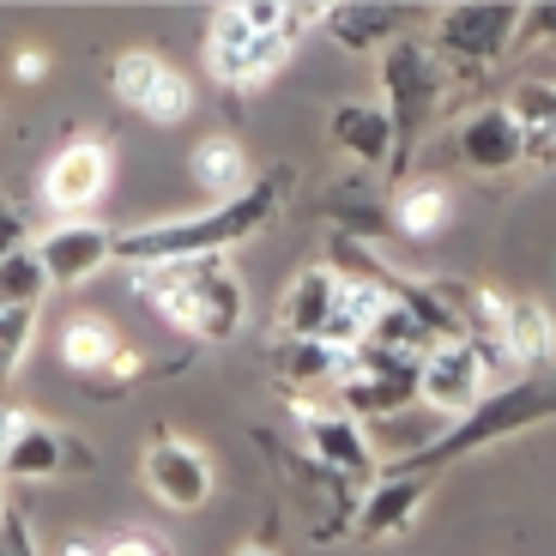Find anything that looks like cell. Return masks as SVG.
<instances>
[{
  "label": "cell",
  "instance_id": "cell-15",
  "mask_svg": "<svg viewBox=\"0 0 556 556\" xmlns=\"http://www.w3.org/2000/svg\"><path fill=\"white\" fill-rule=\"evenodd\" d=\"M61 363H67L79 381L139 376V351H127L122 333H115V320H103V315H73L67 327H61Z\"/></svg>",
  "mask_w": 556,
  "mask_h": 556
},
{
  "label": "cell",
  "instance_id": "cell-19",
  "mask_svg": "<svg viewBox=\"0 0 556 556\" xmlns=\"http://www.w3.org/2000/svg\"><path fill=\"white\" fill-rule=\"evenodd\" d=\"M327 127H333V146L339 152H351L363 169H381V164H400V139H393V122L381 103H339L333 115H327Z\"/></svg>",
  "mask_w": 556,
  "mask_h": 556
},
{
  "label": "cell",
  "instance_id": "cell-10",
  "mask_svg": "<svg viewBox=\"0 0 556 556\" xmlns=\"http://www.w3.org/2000/svg\"><path fill=\"white\" fill-rule=\"evenodd\" d=\"M30 249L49 273V291H79L103 266H115V230L98 218H73V224H49Z\"/></svg>",
  "mask_w": 556,
  "mask_h": 556
},
{
  "label": "cell",
  "instance_id": "cell-2",
  "mask_svg": "<svg viewBox=\"0 0 556 556\" xmlns=\"http://www.w3.org/2000/svg\"><path fill=\"white\" fill-rule=\"evenodd\" d=\"M134 291L169 320L181 333L194 339H224L242 333V320H249V291H242V278L230 273V261H176V266H139L134 273Z\"/></svg>",
  "mask_w": 556,
  "mask_h": 556
},
{
  "label": "cell",
  "instance_id": "cell-6",
  "mask_svg": "<svg viewBox=\"0 0 556 556\" xmlns=\"http://www.w3.org/2000/svg\"><path fill=\"white\" fill-rule=\"evenodd\" d=\"M520 13L515 0H447L430 7V42L442 61H466V67H496L520 42Z\"/></svg>",
  "mask_w": 556,
  "mask_h": 556
},
{
  "label": "cell",
  "instance_id": "cell-3",
  "mask_svg": "<svg viewBox=\"0 0 556 556\" xmlns=\"http://www.w3.org/2000/svg\"><path fill=\"white\" fill-rule=\"evenodd\" d=\"M551 417H556V369H551V376L502 381V388H490V393H484V405H478L472 417L447 424L442 442H435L430 454L417 459V466H405V472L435 478L442 466H454V459L478 454V447H490V442H508V435L532 430V424H551Z\"/></svg>",
  "mask_w": 556,
  "mask_h": 556
},
{
  "label": "cell",
  "instance_id": "cell-24",
  "mask_svg": "<svg viewBox=\"0 0 556 556\" xmlns=\"http://www.w3.org/2000/svg\"><path fill=\"white\" fill-rule=\"evenodd\" d=\"M37 345V308H0V381H13Z\"/></svg>",
  "mask_w": 556,
  "mask_h": 556
},
{
  "label": "cell",
  "instance_id": "cell-27",
  "mask_svg": "<svg viewBox=\"0 0 556 556\" xmlns=\"http://www.w3.org/2000/svg\"><path fill=\"white\" fill-rule=\"evenodd\" d=\"M98 556H176V551H169L157 532H115V539L103 544Z\"/></svg>",
  "mask_w": 556,
  "mask_h": 556
},
{
  "label": "cell",
  "instance_id": "cell-4",
  "mask_svg": "<svg viewBox=\"0 0 556 556\" xmlns=\"http://www.w3.org/2000/svg\"><path fill=\"white\" fill-rule=\"evenodd\" d=\"M447 79H454V73H447L442 55H435L430 37H405V42H393L388 55H376L381 110H388L393 139H400V164L430 139L435 115H442V103H447Z\"/></svg>",
  "mask_w": 556,
  "mask_h": 556
},
{
  "label": "cell",
  "instance_id": "cell-1",
  "mask_svg": "<svg viewBox=\"0 0 556 556\" xmlns=\"http://www.w3.org/2000/svg\"><path fill=\"white\" fill-rule=\"evenodd\" d=\"M273 212H278V181L254 176L249 194L224 200V206L122 230V237H115V261H122L127 273H139V266H176V261H218V254H230L237 242L261 237L266 224H273Z\"/></svg>",
  "mask_w": 556,
  "mask_h": 556
},
{
  "label": "cell",
  "instance_id": "cell-28",
  "mask_svg": "<svg viewBox=\"0 0 556 556\" xmlns=\"http://www.w3.org/2000/svg\"><path fill=\"white\" fill-rule=\"evenodd\" d=\"M0 556H37V544H30L18 508H7V515H0Z\"/></svg>",
  "mask_w": 556,
  "mask_h": 556
},
{
  "label": "cell",
  "instance_id": "cell-26",
  "mask_svg": "<svg viewBox=\"0 0 556 556\" xmlns=\"http://www.w3.org/2000/svg\"><path fill=\"white\" fill-rule=\"evenodd\" d=\"M30 218L25 212L13 206V200H0V261H7V254H18V249H30Z\"/></svg>",
  "mask_w": 556,
  "mask_h": 556
},
{
  "label": "cell",
  "instance_id": "cell-13",
  "mask_svg": "<svg viewBox=\"0 0 556 556\" xmlns=\"http://www.w3.org/2000/svg\"><path fill=\"white\" fill-rule=\"evenodd\" d=\"M327 37L357 55H388L393 42L417 37V25H430V7H388V0H345L320 13Z\"/></svg>",
  "mask_w": 556,
  "mask_h": 556
},
{
  "label": "cell",
  "instance_id": "cell-12",
  "mask_svg": "<svg viewBox=\"0 0 556 556\" xmlns=\"http://www.w3.org/2000/svg\"><path fill=\"white\" fill-rule=\"evenodd\" d=\"M454 157L478 176H508L527 164V127L508 103H478L454 127Z\"/></svg>",
  "mask_w": 556,
  "mask_h": 556
},
{
  "label": "cell",
  "instance_id": "cell-16",
  "mask_svg": "<svg viewBox=\"0 0 556 556\" xmlns=\"http://www.w3.org/2000/svg\"><path fill=\"white\" fill-rule=\"evenodd\" d=\"M496 345H502V357H508V369L551 376V363H556V320H551V308L532 303V296H508L502 327H496Z\"/></svg>",
  "mask_w": 556,
  "mask_h": 556
},
{
  "label": "cell",
  "instance_id": "cell-18",
  "mask_svg": "<svg viewBox=\"0 0 556 556\" xmlns=\"http://www.w3.org/2000/svg\"><path fill=\"white\" fill-rule=\"evenodd\" d=\"M339 303V273L333 266H303L278 296V333L285 339H327Z\"/></svg>",
  "mask_w": 556,
  "mask_h": 556
},
{
  "label": "cell",
  "instance_id": "cell-23",
  "mask_svg": "<svg viewBox=\"0 0 556 556\" xmlns=\"http://www.w3.org/2000/svg\"><path fill=\"white\" fill-rule=\"evenodd\" d=\"M49 296V273H42L37 249H18L0 261V308H42Z\"/></svg>",
  "mask_w": 556,
  "mask_h": 556
},
{
  "label": "cell",
  "instance_id": "cell-7",
  "mask_svg": "<svg viewBox=\"0 0 556 556\" xmlns=\"http://www.w3.org/2000/svg\"><path fill=\"white\" fill-rule=\"evenodd\" d=\"M110 85H115V103L134 110L139 122H152V127H181L188 115H194V103H200L194 79H181V73L169 67L164 55H152V49H127V55H115Z\"/></svg>",
  "mask_w": 556,
  "mask_h": 556
},
{
  "label": "cell",
  "instance_id": "cell-8",
  "mask_svg": "<svg viewBox=\"0 0 556 556\" xmlns=\"http://www.w3.org/2000/svg\"><path fill=\"white\" fill-rule=\"evenodd\" d=\"M110 176H115V152L103 146V139H67V146L42 164L37 194L61 224H73V218H91V212L103 206Z\"/></svg>",
  "mask_w": 556,
  "mask_h": 556
},
{
  "label": "cell",
  "instance_id": "cell-22",
  "mask_svg": "<svg viewBox=\"0 0 556 556\" xmlns=\"http://www.w3.org/2000/svg\"><path fill=\"white\" fill-rule=\"evenodd\" d=\"M447 218H454V200H447L442 181H405L400 194H393V224H400L412 242L442 237Z\"/></svg>",
  "mask_w": 556,
  "mask_h": 556
},
{
  "label": "cell",
  "instance_id": "cell-29",
  "mask_svg": "<svg viewBox=\"0 0 556 556\" xmlns=\"http://www.w3.org/2000/svg\"><path fill=\"white\" fill-rule=\"evenodd\" d=\"M13 73H18V85H37L42 73H49V55H42V49H18V55H13Z\"/></svg>",
  "mask_w": 556,
  "mask_h": 556
},
{
  "label": "cell",
  "instance_id": "cell-20",
  "mask_svg": "<svg viewBox=\"0 0 556 556\" xmlns=\"http://www.w3.org/2000/svg\"><path fill=\"white\" fill-rule=\"evenodd\" d=\"M188 176H194V188H206L212 206H224V200H237L254 188L249 176V152H242L237 134H206L194 139V152H188Z\"/></svg>",
  "mask_w": 556,
  "mask_h": 556
},
{
  "label": "cell",
  "instance_id": "cell-5",
  "mask_svg": "<svg viewBox=\"0 0 556 556\" xmlns=\"http://www.w3.org/2000/svg\"><path fill=\"white\" fill-rule=\"evenodd\" d=\"M296 42L285 37V7L273 0H249V7H224L206 30V67L230 91H261Z\"/></svg>",
  "mask_w": 556,
  "mask_h": 556
},
{
  "label": "cell",
  "instance_id": "cell-9",
  "mask_svg": "<svg viewBox=\"0 0 556 556\" xmlns=\"http://www.w3.org/2000/svg\"><path fill=\"white\" fill-rule=\"evenodd\" d=\"M490 393V363L478 357L472 339H447V345H430L424 363H417V400L442 412L447 424L472 417Z\"/></svg>",
  "mask_w": 556,
  "mask_h": 556
},
{
  "label": "cell",
  "instance_id": "cell-11",
  "mask_svg": "<svg viewBox=\"0 0 556 556\" xmlns=\"http://www.w3.org/2000/svg\"><path fill=\"white\" fill-rule=\"evenodd\" d=\"M139 478H146V490H152L164 508H176V515H194L212 496V459L169 430L152 435V447L139 454Z\"/></svg>",
  "mask_w": 556,
  "mask_h": 556
},
{
  "label": "cell",
  "instance_id": "cell-17",
  "mask_svg": "<svg viewBox=\"0 0 556 556\" xmlns=\"http://www.w3.org/2000/svg\"><path fill=\"white\" fill-rule=\"evenodd\" d=\"M430 484L435 478H417V472H381L369 484V496L357 502V532L363 539H400V532H412Z\"/></svg>",
  "mask_w": 556,
  "mask_h": 556
},
{
  "label": "cell",
  "instance_id": "cell-14",
  "mask_svg": "<svg viewBox=\"0 0 556 556\" xmlns=\"http://www.w3.org/2000/svg\"><path fill=\"white\" fill-rule=\"evenodd\" d=\"M296 424H303V442H308V454H315V466H327L333 478L381 472L376 454H369V435H363V424L345 412V405H308V400H296Z\"/></svg>",
  "mask_w": 556,
  "mask_h": 556
},
{
  "label": "cell",
  "instance_id": "cell-21",
  "mask_svg": "<svg viewBox=\"0 0 556 556\" xmlns=\"http://www.w3.org/2000/svg\"><path fill=\"white\" fill-rule=\"evenodd\" d=\"M67 442L73 435H61V430H49V424L30 417L25 430L13 435V447L0 454V478H55V472H67Z\"/></svg>",
  "mask_w": 556,
  "mask_h": 556
},
{
  "label": "cell",
  "instance_id": "cell-25",
  "mask_svg": "<svg viewBox=\"0 0 556 556\" xmlns=\"http://www.w3.org/2000/svg\"><path fill=\"white\" fill-rule=\"evenodd\" d=\"M520 42L532 49H556V0H532L520 13Z\"/></svg>",
  "mask_w": 556,
  "mask_h": 556
},
{
  "label": "cell",
  "instance_id": "cell-30",
  "mask_svg": "<svg viewBox=\"0 0 556 556\" xmlns=\"http://www.w3.org/2000/svg\"><path fill=\"white\" fill-rule=\"evenodd\" d=\"M230 556H278V551H273V544H237Z\"/></svg>",
  "mask_w": 556,
  "mask_h": 556
}]
</instances>
